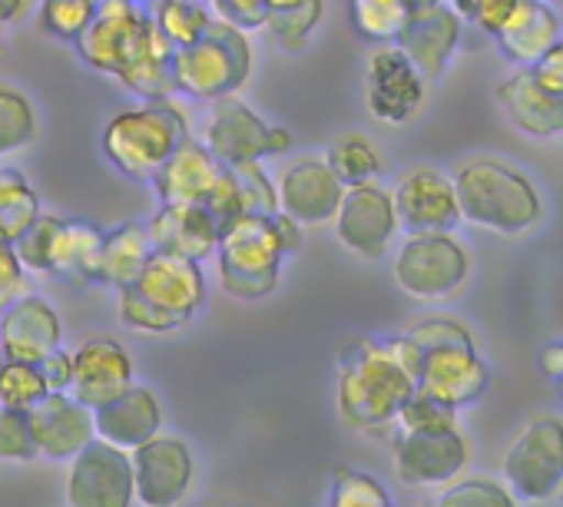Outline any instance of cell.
<instances>
[{"label":"cell","instance_id":"6da1fadb","mask_svg":"<svg viewBox=\"0 0 563 507\" xmlns=\"http://www.w3.org/2000/svg\"><path fill=\"white\" fill-rule=\"evenodd\" d=\"M421 352L408 335L362 339L339 359V415L358 431L398 425L405 405L418 395Z\"/></svg>","mask_w":563,"mask_h":507},{"label":"cell","instance_id":"7a4b0ae2","mask_svg":"<svg viewBox=\"0 0 563 507\" xmlns=\"http://www.w3.org/2000/svg\"><path fill=\"white\" fill-rule=\"evenodd\" d=\"M461 216L494 235H523L543 219L537 183L514 163L497 156H471L454 169Z\"/></svg>","mask_w":563,"mask_h":507},{"label":"cell","instance_id":"3957f363","mask_svg":"<svg viewBox=\"0 0 563 507\" xmlns=\"http://www.w3.org/2000/svg\"><path fill=\"white\" fill-rule=\"evenodd\" d=\"M202 302H206L202 263L156 249L143 276L120 293V319L136 332L166 335L192 322Z\"/></svg>","mask_w":563,"mask_h":507},{"label":"cell","instance_id":"277c9868","mask_svg":"<svg viewBox=\"0 0 563 507\" xmlns=\"http://www.w3.org/2000/svg\"><path fill=\"white\" fill-rule=\"evenodd\" d=\"M186 136H192L189 120L169 97L143 100L110 117L103 126V153L126 179L153 183Z\"/></svg>","mask_w":563,"mask_h":507},{"label":"cell","instance_id":"5b68a950","mask_svg":"<svg viewBox=\"0 0 563 507\" xmlns=\"http://www.w3.org/2000/svg\"><path fill=\"white\" fill-rule=\"evenodd\" d=\"M289 245L278 232L275 216H239L229 219L219 232V286L239 302H258L275 293L282 263Z\"/></svg>","mask_w":563,"mask_h":507},{"label":"cell","instance_id":"8992f818","mask_svg":"<svg viewBox=\"0 0 563 507\" xmlns=\"http://www.w3.org/2000/svg\"><path fill=\"white\" fill-rule=\"evenodd\" d=\"M255 70V51L245 31L212 21L209 34L189 47H179L173 57L176 93L192 100H222L239 93Z\"/></svg>","mask_w":563,"mask_h":507},{"label":"cell","instance_id":"52a82bcc","mask_svg":"<svg viewBox=\"0 0 563 507\" xmlns=\"http://www.w3.org/2000/svg\"><path fill=\"white\" fill-rule=\"evenodd\" d=\"M471 279V252L454 232H408L395 252V283L415 302L454 299Z\"/></svg>","mask_w":563,"mask_h":507},{"label":"cell","instance_id":"ba28073f","mask_svg":"<svg viewBox=\"0 0 563 507\" xmlns=\"http://www.w3.org/2000/svg\"><path fill=\"white\" fill-rule=\"evenodd\" d=\"M202 143L225 166H242V163H262V159L289 153L296 136L286 126L265 123L239 93H232V97L212 100L206 126H202Z\"/></svg>","mask_w":563,"mask_h":507},{"label":"cell","instance_id":"9c48e42d","mask_svg":"<svg viewBox=\"0 0 563 507\" xmlns=\"http://www.w3.org/2000/svg\"><path fill=\"white\" fill-rule=\"evenodd\" d=\"M428 77L398 44H378L365 67V107L382 126L411 123L428 100Z\"/></svg>","mask_w":563,"mask_h":507},{"label":"cell","instance_id":"30bf717a","mask_svg":"<svg viewBox=\"0 0 563 507\" xmlns=\"http://www.w3.org/2000/svg\"><path fill=\"white\" fill-rule=\"evenodd\" d=\"M504 477L523 500H547L563 487V421H530L504 454Z\"/></svg>","mask_w":563,"mask_h":507},{"label":"cell","instance_id":"8fae6325","mask_svg":"<svg viewBox=\"0 0 563 507\" xmlns=\"http://www.w3.org/2000/svg\"><path fill=\"white\" fill-rule=\"evenodd\" d=\"M70 507H133L136 474L133 454L97 438L74 461L67 477Z\"/></svg>","mask_w":563,"mask_h":507},{"label":"cell","instance_id":"7c38bea8","mask_svg":"<svg viewBox=\"0 0 563 507\" xmlns=\"http://www.w3.org/2000/svg\"><path fill=\"white\" fill-rule=\"evenodd\" d=\"M332 225H335V239L349 252H355L362 260H372V263L382 260L395 245V235L401 229L398 209H395V192L385 189L382 183L349 186Z\"/></svg>","mask_w":563,"mask_h":507},{"label":"cell","instance_id":"4fadbf2b","mask_svg":"<svg viewBox=\"0 0 563 507\" xmlns=\"http://www.w3.org/2000/svg\"><path fill=\"white\" fill-rule=\"evenodd\" d=\"M275 189H278V212L292 216L302 225H325L335 222L349 186L339 179V173L325 156L306 153L278 169Z\"/></svg>","mask_w":563,"mask_h":507},{"label":"cell","instance_id":"5bb4252c","mask_svg":"<svg viewBox=\"0 0 563 507\" xmlns=\"http://www.w3.org/2000/svg\"><path fill=\"white\" fill-rule=\"evenodd\" d=\"M471 448L461 425L398 428L395 467L405 484H451L467 467Z\"/></svg>","mask_w":563,"mask_h":507},{"label":"cell","instance_id":"9a60e30c","mask_svg":"<svg viewBox=\"0 0 563 507\" xmlns=\"http://www.w3.org/2000/svg\"><path fill=\"white\" fill-rule=\"evenodd\" d=\"M391 192L405 232H454L464 222L454 176L438 166H411Z\"/></svg>","mask_w":563,"mask_h":507},{"label":"cell","instance_id":"2e32d148","mask_svg":"<svg viewBox=\"0 0 563 507\" xmlns=\"http://www.w3.org/2000/svg\"><path fill=\"white\" fill-rule=\"evenodd\" d=\"M150 18H153V11L133 4V0H100L93 24L84 31V37L74 47L90 70L117 80L120 70L126 67L133 47L140 44Z\"/></svg>","mask_w":563,"mask_h":507},{"label":"cell","instance_id":"e0dca14e","mask_svg":"<svg viewBox=\"0 0 563 507\" xmlns=\"http://www.w3.org/2000/svg\"><path fill=\"white\" fill-rule=\"evenodd\" d=\"M487 385H490V368L474 342L438 345L421 355L418 392L454 411L474 405L487 392Z\"/></svg>","mask_w":563,"mask_h":507},{"label":"cell","instance_id":"ac0fdd59","mask_svg":"<svg viewBox=\"0 0 563 507\" xmlns=\"http://www.w3.org/2000/svg\"><path fill=\"white\" fill-rule=\"evenodd\" d=\"M136 474V500L143 507H176L192 484L196 464L186 441L173 434H156L143 448L133 451Z\"/></svg>","mask_w":563,"mask_h":507},{"label":"cell","instance_id":"d6986e66","mask_svg":"<svg viewBox=\"0 0 563 507\" xmlns=\"http://www.w3.org/2000/svg\"><path fill=\"white\" fill-rule=\"evenodd\" d=\"M461 31H464V21L448 0V4L411 8L395 44L411 57V64L428 80H438V77H444V70L451 67V60L461 47Z\"/></svg>","mask_w":563,"mask_h":507},{"label":"cell","instance_id":"ffe728a7","mask_svg":"<svg viewBox=\"0 0 563 507\" xmlns=\"http://www.w3.org/2000/svg\"><path fill=\"white\" fill-rule=\"evenodd\" d=\"M27 415L37 448L51 461H74L90 441H97V411L74 392H51Z\"/></svg>","mask_w":563,"mask_h":507},{"label":"cell","instance_id":"44dd1931","mask_svg":"<svg viewBox=\"0 0 563 507\" xmlns=\"http://www.w3.org/2000/svg\"><path fill=\"white\" fill-rule=\"evenodd\" d=\"M497 103L514 130L533 140H553L563 133V93H553L533 67H517L497 84Z\"/></svg>","mask_w":563,"mask_h":507},{"label":"cell","instance_id":"7402d4cb","mask_svg":"<svg viewBox=\"0 0 563 507\" xmlns=\"http://www.w3.org/2000/svg\"><path fill=\"white\" fill-rule=\"evenodd\" d=\"M130 385H136L133 359L117 339L97 335V339H87L74 352V388L70 392L93 411L103 408L107 401L120 398Z\"/></svg>","mask_w":563,"mask_h":507},{"label":"cell","instance_id":"603a6c76","mask_svg":"<svg viewBox=\"0 0 563 507\" xmlns=\"http://www.w3.org/2000/svg\"><path fill=\"white\" fill-rule=\"evenodd\" d=\"M146 229L159 252H173V256H186L196 263L216 256L222 232L216 212L199 202H163Z\"/></svg>","mask_w":563,"mask_h":507},{"label":"cell","instance_id":"cb8c5ba5","mask_svg":"<svg viewBox=\"0 0 563 507\" xmlns=\"http://www.w3.org/2000/svg\"><path fill=\"white\" fill-rule=\"evenodd\" d=\"M0 335L8 345V359L41 365L47 355L64 349V322L60 312L44 299L27 293L21 302H14L0 316Z\"/></svg>","mask_w":563,"mask_h":507},{"label":"cell","instance_id":"d4e9b609","mask_svg":"<svg viewBox=\"0 0 563 507\" xmlns=\"http://www.w3.org/2000/svg\"><path fill=\"white\" fill-rule=\"evenodd\" d=\"M225 163L196 136H186L176 153L163 163V169L153 179V189L159 202H199L209 206Z\"/></svg>","mask_w":563,"mask_h":507},{"label":"cell","instance_id":"484cf974","mask_svg":"<svg viewBox=\"0 0 563 507\" xmlns=\"http://www.w3.org/2000/svg\"><path fill=\"white\" fill-rule=\"evenodd\" d=\"M159 428H163V405L156 392L146 385H130L120 398L97 408V438L130 454L146 441H153Z\"/></svg>","mask_w":563,"mask_h":507},{"label":"cell","instance_id":"4316f807","mask_svg":"<svg viewBox=\"0 0 563 507\" xmlns=\"http://www.w3.org/2000/svg\"><path fill=\"white\" fill-rule=\"evenodd\" d=\"M560 14L550 0H520L494 44L514 67H537L560 44Z\"/></svg>","mask_w":563,"mask_h":507},{"label":"cell","instance_id":"83f0119b","mask_svg":"<svg viewBox=\"0 0 563 507\" xmlns=\"http://www.w3.org/2000/svg\"><path fill=\"white\" fill-rule=\"evenodd\" d=\"M219 225L239 216H275L278 212V189L275 179L262 169V163L225 166L222 179L209 199Z\"/></svg>","mask_w":563,"mask_h":507},{"label":"cell","instance_id":"f1b7e54d","mask_svg":"<svg viewBox=\"0 0 563 507\" xmlns=\"http://www.w3.org/2000/svg\"><path fill=\"white\" fill-rule=\"evenodd\" d=\"M107 232L97 229L87 219H60L54 252H51V273L60 283L70 286H90L100 283V256H103Z\"/></svg>","mask_w":563,"mask_h":507},{"label":"cell","instance_id":"f546056e","mask_svg":"<svg viewBox=\"0 0 563 507\" xmlns=\"http://www.w3.org/2000/svg\"><path fill=\"white\" fill-rule=\"evenodd\" d=\"M173 57H176V47L163 37V31L150 18L146 31L140 37V44L133 47L126 67L120 70L117 84H123L130 93H136L143 100H163V97L176 93V84H173Z\"/></svg>","mask_w":563,"mask_h":507},{"label":"cell","instance_id":"4dcf8cb0","mask_svg":"<svg viewBox=\"0 0 563 507\" xmlns=\"http://www.w3.org/2000/svg\"><path fill=\"white\" fill-rule=\"evenodd\" d=\"M153 252L156 245L143 222H123L110 229L103 239V256H100V283L113 286L117 293L130 289L143 276Z\"/></svg>","mask_w":563,"mask_h":507},{"label":"cell","instance_id":"1f68e13d","mask_svg":"<svg viewBox=\"0 0 563 507\" xmlns=\"http://www.w3.org/2000/svg\"><path fill=\"white\" fill-rule=\"evenodd\" d=\"M44 216L41 196L18 169H0V242L14 245Z\"/></svg>","mask_w":563,"mask_h":507},{"label":"cell","instance_id":"d6a6232c","mask_svg":"<svg viewBox=\"0 0 563 507\" xmlns=\"http://www.w3.org/2000/svg\"><path fill=\"white\" fill-rule=\"evenodd\" d=\"M37 130L34 100L14 84H0V159L31 150L37 143Z\"/></svg>","mask_w":563,"mask_h":507},{"label":"cell","instance_id":"836d02e7","mask_svg":"<svg viewBox=\"0 0 563 507\" xmlns=\"http://www.w3.org/2000/svg\"><path fill=\"white\" fill-rule=\"evenodd\" d=\"M325 159L332 163V169L339 173V179L345 186L378 183V176H382V153H378L375 140L358 130L339 133L332 140V146L325 150Z\"/></svg>","mask_w":563,"mask_h":507},{"label":"cell","instance_id":"e575fe53","mask_svg":"<svg viewBox=\"0 0 563 507\" xmlns=\"http://www.w3.org/2000/svg\"><path fill=\"white\" fill-rule=\"evenodd\" d=\"M153 21L163 31V37L179 51V47L202 41L212 27L216 14L206 0H159L153 8Z\"/></svg>","mask_w":563,"mask_h":507},{"label":"cell","instance_id":"d590c367","mask_svg":"<svg viewBox=\"0 0 563 507\" xmlns=\"http://www.w3.org/2000/svg\"><path fill=\"white\" fill-rule=\"evenodd\" d=\"M349 11H352V31L372 47H378L398 41L411 14V4L408 0H349Z\"/></svg>","mask_w":563,"mask_h":507},{"label":"cell","instance_id":"8d00e7d4","mask_svg":"<svg viewBox=\"0 0 563 507\" xmlns=\"http://www.w3.org/2000/svg\"><path fill=\"white\" fill-rule=\"evenodd\" d=\"M47 395H51V388L41 375V365L18 362V359H8L4 365H0V408L31 411Z\"/></svg>","mask_w":563,"mask_h":507},{"label":"cell","instance_id":"74e56055","mask_svg":"<svg viewBox=\"0 0 563 507\" xmlns=\"http://www.w3.org/2000/svg\"><path fill=\"white\" fill-rule=\"evenodd\" d=\"M421 507H517V500L510 487L490 477H467V481H451Z\"/></svg>","mask_w":563,"mask_h":507},{"label":"cell","instance_id":"f35d334b","mask_svg":"<svg viewBox=\"0 0 563 507\" xmlns=\"http://www.w3.org/2000/svg\"><path fill=\"white\" fill-rule=\"evenodd\" d=\"M97 0H41V27L67 44H77L97 18Z\"/></svg>","mask_w":563,"mask_h":507},{"label":"cell","instance_id":"ab89813d","mask_svg":"<svg viewBox=\"0 0 563 507\" xmlns=\"http://www.w3.org/2000/svg\"><path fill=\"white\" fill-rule=\"evenodd\" d=\"M322 14H325V0H312V4L286 11V14H268L265 31L275 37V44H282L286 51H299L309 44V37L322 24Z\"/></svg>","mask_w":563,"mask_h":507},{"label":"cell","instance_id":"60d3db41","mask_svg":"<svg viewBox=\"0 0 563 507\" xmlns=\"http://www.w3.org/2000/svg\"><path fill=\"white\" fill-rule=\"evenodd\" d=\"M329 507H395L388 491L362 471L352 467H339L335 481H332V500Z\"/></svg>","mask_w":563,"mask_h":507},{"label":"cell","instance_id":"b9f144b4","mask_svg":"<svg viewBox=\"0 0 563 507\" xmlns=\"http://www.w3.org/2000/svg\"><path fill=\"white\" fill-rule=\"evenodd\" d=\"M41 458L31 415L18 408H0V461H34Z\"/></svg>","mask_w":563,"mask_h":507},{"label":"cell","instance_id":"7bdbcfd3","mask_svg":"<svg viewBox=\"0 0 563 507\" xmlns=\"http://www.w3.org/2000/svg\"><path fill=\"white\" fill-rule=\"evenodd\" d=\"M57 229H60V216L44 212V216L14 242V249H18L21 263L27 266V273H51V252H54Z\"/></svg>","mask_w":563,"mask_h":507},{"label":"cell","instance_id":"ee69618b","mask_svg":"<svg viewBox=\"0 0 563 507\" xmlns=\"http://www.w3.org/2000/svg\"><path fill=\"white\" fill-rule=\"evenodd\" d=\"M451 4H454V11L461 14L464 24H474L481 34L497 37L500 27L520 8V0H451Z\"/></svg>","mask_w":563,"mask_h":507},{"label":"cell","instance_id":"f6af8a7d","mask_svg":"<svg viewBox=\"0 0 563 507\" xmlns=\"http://www.w3.org/2000/svg\"><path fill=\"white\" fill-rule=\"evenodd\" d=\"M405 335L411 339V345H415L421 355H424V352H431V349H438V345L474 342L471 329H467L464 322H457V319H448V316H431V319H421V322H415V326H411Z\"/></svg>","mask_w":563,"mask_h":507},{"label":"cell","instance_id":"bcb514c9","mask_svg":"<svg viewBox=\"0 0 563 507\" xmlns=\"http://www.w3.org/2000/svg\"><path fill=\"white\" fill-rule=\"evenodd\" d=\"M31 293L27 266L21 263L18 249L0 242V316H4L14 302H21Z\"/></svg>","mask_w":563,"mask_h":507},{"label":"cell","instance_id":"7dc6e473","mask_svg":"<svg viewBox=\"0 0 563 507\" xmlns=\"http://www.w3.org/2000/svg\"><path fill=\"white\" fill-rule=\"evenodd\" d=\"M209 8L219 21L245 31V34H255V31H265L268 24V4L265 0H209Z\"/></svg>","mask_w":563,"mask_h":507},{"label":"cell","instance_id":"c3c4849f","mask_svg":"<svg viewBox=\"0 0 563 507\" xmlns=\"http://www.w3.org/2000/svg\"><path fill=\"white\" fill-rule=\"evenodd\" d=\"M41 375L51 392H70L74 388V352L57 349L54 355H47L41 362Z\"/></svg>","mask_w":563,"mask_h":507},{"label":"cell","instance_id":"681fc988","mask_svg":"<svg viewBox=\"0 0 563 507\" xmlns=\"http://www.w3.org/2000/svg\"><path fill=\"white\" fill-rule=\"evenodd\" d=\"M533 74H537L553 93H563V41L533 67Z\"/></svg>","mask_w":563,"mask_h":507},{"label":"cell","instance_id":"f907efd6","mask_svg":"<svg viewBox=\"0 0 563 507\" xmlns=\"http://www.w3.org/2000/svg\"><path fill=\"white\" fill-rule=\"evenodd\" d=\"M41 11V0H0V24L18 27L27 24Z\"/></svg>","mask_w":563,"mask_h":507},{"label":"cell","instance_id":"816d5d0a","mask_svg":"<svg viewBox=\"0 0 563 507\" xmlns=\"http://www.w3.org/2000/svg\"><path fill=\"white\" fill-rule=\"evenodd\" d=\"M540 368L543 375L556 385L560 398H563V342H553L540 352Z\"/></svg>","mask_w":563,"mask_h":507},{"label":"cell","instance_id":"f5cc1de1","mask_svg":"<svg viewBox=\"0 0 563 507\" xmlns=\"http://www.w3.org/2000/svg\"><path fill=\"white\" fill-rule=\"evenodd\" d=\"M265 4H268V14H286V11L312 4V0H265Z\"/></svg>","mask_w":563,"mask_h":507},{"label":"cell","instance_id":"db71d44e","mask_svg":"<svg viewBox=\"0 0 563 507\" xmlns=\"http://www.w3.org/2000/svg\"><path fill=\"white\" fill-rule=\"evenodd\" d=\"M411 8H428V4H448V0H408Z\"/></svg>","mask_w":563,"mask_h":507},{"label":"cell","instance_id":"11a10c76","mask_svg":"<svg viewBox=\"0 0 563 507\" xmlns=\"http://www.w3.org/2000/svg\"><path fill=\"white\" fill-rule=\"evenodd\" d=\"M133 4H140V8H146V11H153L159 0H133Z\"/></svg>","mask_w":563,"mask_h":507},{"label":"cell","instance_id":"9f6ffc18","mask_svg":"<svg viewBox=\"0 0 563 507\" xmlns=\"http://www.w3.org/2000/svg\"><path fill=\"white\" fill-rule=\"evenodd\" d=\"M8 362V345H4V335H0V365Z\"/></svg>","mask_w":563,"mask_h":507},{"label":"cell","instance_id":"6f0895ef","mask_svg":"<svg viewBox=\"0 0 563 507\" xmlns=\"http://www.w3.org/2000/svg\"><path fill=\"white\" fill-rule=\"evenodd\" d=\"M550 4H553V8H563V0H550Z\"/></svg>","mask_w":563,"mask_h":507},{"label":"cell","instance_id":"680465c9","mask_svg":"<svg viewBox=\"0 0 563 507\" xmlns=\"http://www.w3.org/2000/svg\"><path fill=\"white\" fill-rule=\"evenodd\" d=\"M0 34H4V24H0Z\"/></svg>","mask_w":563,"mask_h":507},{"label":"cell","instance_id":"91938a15","mask_svg":"<svg viewBox=\"0 0 563 507\" xmlns=\"http://www.w3.org/2000/svg\"><path fill=\"white\" fill-rule=\"evenodd\" d=\"M560 497H563V491H560Z\"/></svg>","mask_w":563,"mask_h":507},{"label":"cell","instance_id":"94428289","mask_svg":"<svg viewBox=\"0 0 563 507\" xmlns=\"http://www.w3.org/2000/svg\"><path fill=\"white\" fill-rule=\"evenodd\" d=\"M97 4H100V0H97Z\"/></svg>","mask_w":563,"mask_h":507},{"label":"cell","instance_id":"6125c7cd","mask_svg":"<svg viewBox=\"0 0 563 507\" xmlns=\"http://www.w3.org/2000/svg\"><path fill=\"white\" fill-rule=\"evenodd\" d=\"M206 4H209V0H206Z\"/></svg>","mask_w":563,"mask_h":507}]
</instances>
